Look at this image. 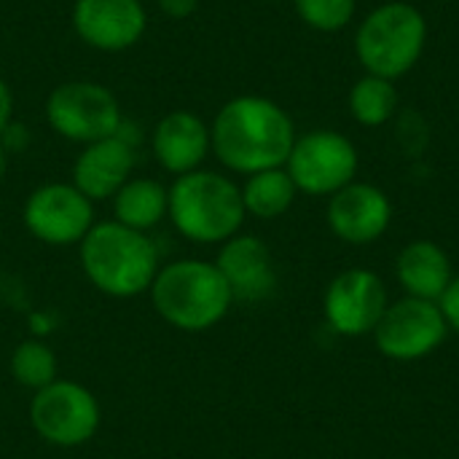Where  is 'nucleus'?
Segmentation results:
<instances>
[{
    "label": "nucleus",
    "instance_id": "1",
    "mask_svg": "<svg viewBox=\"0 0 459 459\" xmlns=\"http://www.w3.org/2000/svg\"><path fill=\"white\" fill-rule=\"evenodd\" d=\"M290 113L261 94H239L221 105L210 124L215 159L237 175L285 167L296 143Z\"/></svg>",
    "mask_w": 459,
    "mask_h": 459
},
{
    "label": "nucleus",
    "instance_id": "2",
    "mask_svg": "<svg viewBox=\"0 0 459 459\" xmlns=\"http://www.w3.org/2000/svg\"><path fill=\"white\" fill-rule=\"evenodd\" d=\"M78 258L86 280L110 299L148 293L161 269L153 239L118 221L94 223L78 245Z\"/></svg>",
    "mask_w": 459,
    "mask_h": 459
},
{
    "label": "nucleus",
    "instance_id": "3",
    "mask_svg": "<svg viewBox=\"0 0 459 459\" xmlns=\"http://www.w3.org/2000/svg\"><path fill=\"white\" fill-rule=\"evenodd\" d=\"M175 231L196 245H223L239 234L247 212L239 186L215 169H194L169 186V212Z\"/></svg>",
    "mask_w": 459,
    "mask_h": 459
},
{
    "label": "nucleus",
    "instance_id": "4",
    "mask_svg": "<svg viewBox=\"0 0 459 459\" xmlns=\"http://www.w3.org/2000/svg\"><path fill=\"white\" fill-rule=\"evenodd\" d=\"M148 293L159 317L183 333H204L215 328L234 304L218 266L199 258L164 264Z\"/></svg>",
    "mask_w": 459,
    "mask_h": 459
},
{
    "label": "nucleus",
    "instance_id": "5",
    "mask_svg": "<svg viewBox=\"0 0 459 459\" xmlns=\"http://www.w3.org/2000/svg\"><path fill=\"white\" fill-rule=\"evenodd\" d=\"M428 43L425 13L403 0L377 5L355 32V54L368 75L398 81L417 67Z\"/></svg>",
    "mask_w": 459,
    "mask_h": 459
},
{
    "label": "nucleus",
    "instance_id": "6",
    "mask_svg": "<svg viewBox=\"0 0 459 459\" xmlns=\"http://www.w3.org/2000/svg\"><path fill=\"white\" fill-rule=\"evenodd\" d=\"M43 113L54 134L78 145L116 134L124 121L116 94L97 81H65L54 86Z\"/></svg>",
    "mask_w": 459,
    "mask_h": 459
},
{
    "label": "nucleus",
    "instance_id": "7",
    "mask_svg": "<svg viewBox=\"0 0 459 459\" xmlns=\"http://www.w3.org/2000/svg\"><path fill=\"white\" fill-rule=\"evenodd\" d=\"M102 422L100 401L78 382L56 379L48 387L32 393L30 425L48 446L78 449L89 444Z\"/></svg>",
    "mask_w": 459,
    "mask_h": 459
},
{
    "label": "nucleus",
    "instance_id": "8",
    "mask_svg": "<svg viewBox=\"0 0 459 459\" xmlns=\"http://www.w3.org/2000/svg\"><path fill=\"white\" fill-rule=\"evenodd\" d=\"M285 169L301 194L333 196L355 180L358 151L347 134L333 129H315L296 137Z\"/></svg>",
    "mask_w": 459,
    "mask_h": 459
},
{
    "label": "nucleus",
    "instance_id": "9",
    "mask_svg": "<svg viewBox=\"0 0 459 459\" xmlns=\"http://www.w3.org/2000/svg\"><path fill=\"white\" fill-rule=\"evenodd\" d=\"M24 229L43 245L67 247L81 245L94 221V202L86 199L73 183H43L38 186L22 210Z\"/></svg>",
    "mask_w": 459,
    "mask_h": 459
},
{
    "label": "nucleus",
    "instance_id": "10",
    "mask_svg": "<svg viewBox=\"0 0 459 459\" xmlns=\"http://www.w3.org/2000/svg\"><path fill=\"white\" fill-rule=\"evenodd\" d=\"M446 317L436 301L425 299H401L387 304L382 320L377 323V347L385 358L393 360H420L430 355L446 339Z\"/></svg>",
    "mask_w": 459,
    "mask_h": 459
},
{
    "label": "nucleus",
    "instance_id": "11",
    "mask_svg": "<svg viewBox=\"0 0 459 459\" xmlns=\"http://www.w3.org/2000/svg\"><path fill=\"white\" fill-rule=\"evenodd\" d=\"M73 30L89 48L118 54L143 40L148 8L143 0H75Z\"/></svg>",
    "mask_w": 459,
    "mask_h": 459
},
{
    "label": "nucleus",
    "instance_id": "12",
    "mask_svg": "<svg viewBox=\"0 0 459 459\" xmlns=\"http://www.w3.org/2000/svg\"><path fill=\"white\" fill-rule=\"evenodd\" d=\"M385 309V282L368 269H350L339 274L325 290V320L342 336L371 333Z\"/></svg>",
    "mask_w": 459,
    "mask_h": 459
},
{
    "label": "nucleus",
    "instance_id": "13",
    "mask_svg": "<svg viewBox=\"0 0 459 459\" xmlns=\"http://www.w3.org/2000/svg\"><path fill=\"white\" fill-rule=\"evenodd\" d=\"M151 153L172 178L202 169L204 159L212 153L210 124L194 110H169L151 132Z\"/></svg>",
    "mask_w": 459,
    "mask_h": 459
},
{
    "label": "nucleus",
    "instance_id": "14",
    "mask_svg": "<svg viewBox=\"0 0 459 459\" xmlns=\"http://www.w3.org/2000/svg\"><path fill=\"white\" fill-rule=\"evenodd\" d=\"M212 264L226 280L234 301L255 304L269 299L277 288L272 253L266 242L253 234H234L231 239H226Z\"/></svg>",
    "mask_w": 459,
    "mask_h": 459
},
{
    "label": "nucleus",
    "instance_id": "15",
    "mask_svg": "<svg viewBox=\"0 0 459 459\" xmlns=\"http://www.w3.org/2000/svg\"><path fill=\"white\" fill-rule=\"evenodd\" d=\"M393 218L387 194L371 183H350L336 191L328 202L331 231L350 245H368L379 239Z\"/></svg>",
    "mask_w": 459,
    "mask_h": 459
},
{
    "label": "nucleus",
    "instance_id": "16",
    "mask_svg": "<svg viewBox=\"0 0 459 459\" xmlns=\"http://www.w3.org/2000/svg\"><path fill=\"white\" fill-rule=\"evenodd\" d=\"M137 148L124 137L110 134L83 145L73 161V186L91 202H108L132 178Z\"/></svg>",
    "mask_w": 459,
    "mask_h": 459
},
{
    "label": "nucleus",
    "instance_id": "17",
    "mask_svg": "<svg viewBox=\"0 0 459 459\" xmlns=\"http://www.w3.org/2000/svg\"><path fill=\"white\" fill-rule=\"evenodd\" d=\"M398 282L411 299H425V301H441L446 293L452 277V264L449 255L430 239H420L403 247L398 255Z\"/></svg>",
    "mask_w": 459,
    "mask_h": 459
},
{
    "label": "nucleus",
    "instance_id": "18",
    "mask_svg": "<svg viewBox=\"0 0 459 459\" xmlns=\"http://www.w3.org/2000/svg\"><path fill=\"white\" fill-rule=\"evenodd\" d=\"M113 202V221L134 231H153L169 212V186L153 178H129Z\"/></svg>",
    "mask_w": 459,
    "mask_h": 459
},
{
    "label": "nucleus",
    "instance_id": "19",
    "mask_svg": "<svg viewBox=\"0 0 459 459\" xmlns=\"http://www.w3.org/2000/svg\"><path fill=\"white\" fill-rule=\"evenodd\" d=\"M239 191H242L245 212L253 218H261V221H274V218L285 215L299 194V188L290 180L285 167L247 175V180H245V186H239Z\"/></svg>",
    "mask_w": 459,
    "mask_h": 459
},
{
    "label": "nucleus",
    "instance_id": "20",
    "mask_svg": "<svg viewBox=\"0 0 459 459\" xmlns=\"http://www.w3.org/2000/svg\"><path fill=\"white\" fill-rule=\"evenodd\" d=\"M398 100L401 97H398L395 81L366 73L350 89V113L363 126H382L395 116Z\"/></svg>",
    "mask_w": 459,
    "mask_h": 459
},
{
    "label": "nucleus",
    "instance_id": "21",
    "mask_svg": "<svg viewBox=\"0 0 459 459\" xmlns=\"http://www.w3.org/2000/svg\"><path fill=\"white\" fill-rule=\"evenodd\" d=\"M11 377L16 385L38 393L43 387H48L51 382H56L59 377V363H56V355L48 344L38 342V339H30V342H22L13 347L11 352Z\"/></svg>",
    "mask_w": 459,
    "mask_h": 459
},
{
    "label": "nucleus",
    "instance_id": "22",
    "mask_svg": "<svg viewBox=\"0 0 459 459\" xmlns=\"http://www.w3.org/2000/svg\"><path fill=\"white\" fill-rule=\"evenodd\" d=\"M299 19L317 32H339L355 19L358 0H293Z\"/></svg>",
    "mask_w": 459,
    "mask_h": 459
},
{
    "label": "nucleus",
    "instance_id": "23",
    "mask_svg": "<svg viewBox=\"0 0 459 459\" xmlns=\"http://www.w3.org/2000/svg\"><path fill=\"white\" fill-rule=\"evenodd\" d=\"M30 140H32L30 129H27L24 124H19V121H11V124L5 126V132L0 134V145L5 148L8 156H11V153H19V151H27V148H30Z\"/></svg>",
    "mask_w": 459,
    "mask_h": 459
},
{
    "label": "nucleus",
    "instance_id": "24",
    "mask_svg": "<svg viewBox=\"0 0 459 459\" xmlns=\"http://www.w3.org/2000/svg\"><path fill=\"white\" fill-rule=\"evenodd\" d=\"M441 312L446 317V325H452L459 331V277H455L446 288V293L441 296Z\"/></svg>",
    "mask_w": 459,
    "mask_h": 459
},
{
    "label": "nucleus",
    "instance_id": "25",
    "mask_svg": "<svg viewBox=\"0 0 459 459\" xmlns=\"http://www.w3.org/2000/svg\"><path fill=\"white\" fill-rule=\"evenodd\" d=\"M156 5L167 19H188L199 8V0H156Z\"/></svg>",
    "mask_w": 459,
    "mask_h": 459
},
{
    "label": "nucleus",
    "instance_id": "26",
    "mask_svg": "<svg viewBox=\"0 0 459 459\" xmlns=\"http://www.w3.org/2000/svg\"><path fill=\"white\" fill-rule=\"evenodd\" d=\"M13 121V91L11 86L0 78V134L5 132V126Z\"/></svg>",
    "mask_w": 459,
    "mask_h": 459
},
{
    "label": "nucleus",
    "instance_id": "27",
    "mask_svg": "<svg viewBox=\"0 0 459 459\" xmlns=\"http://www.w3.org/2000/svg\"><path fill=\"white\" fill-rule=\"evenodd\" d=\"M5 172H8V153H5V148L0 145V183L5 180Z\"/></svg>",
    "mask_w": 459,
    "mask_h": 459
},
{
    "label": "nucleus",
    "instance_id": "28",
    "mask_svg": "<svg viewBox=\"0 0 459 459\" xmlns=\"http://www.w3.org/2000/svg\"><path fill=\"white\" fill-rule=\"evenodd\" d=\"M269 3H277V0H269Z\"/></svg>",
    "mask_w": 459,
    "mask_h": 459
}]
</instances>
